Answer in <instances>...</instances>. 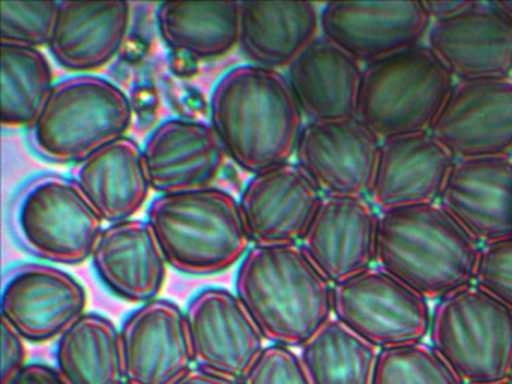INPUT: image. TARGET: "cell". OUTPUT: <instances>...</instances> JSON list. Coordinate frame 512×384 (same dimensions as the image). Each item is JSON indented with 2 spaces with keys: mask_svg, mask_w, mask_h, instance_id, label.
Masks as SVG:
<instances>
[{
  "mask_svg": "<svg viewBox=\"0 0 512 384\" xmlns=\"http://www.w3.org/2000/svg\"><path fill=\"white\" fill-rule=\"evenodd\" d=\"M211 125L227 156L259 174L290 162L304 129V114L284 74L262 66L229 69L211 93Z\"/></svg>",
  "mask_w": 512,
  "mask_h": 384,
  "instance_id": "6da1fadb",
  "label": "cell"
},
{
  "mask_svg": "<svg viewBox=\"0 0 512 384\" xmlns=\"http://www.w3.org/2000/svg\"><path fill=\"white\" fill-rule=\"evenodd\" d=\"M481 246L437 201L379 213L376 266L428 300L473 284Z\"/></svg>",
  "mask_w": 512,
  "mask_h": 384,
  "instance_id": "7a4b0ae2",
  "label": "cell"
},
{
  "mask_svg": "<svg viewBox=\"0 0 512 384\" xmlns=\"http://www.w3.org/2000/svg\"><path fill=\"white\" fill-rule=\"evenodd\" d=\"M235 293L266 341L301 348L332 315V284L299 245L253 246Z\"/></svg>",
  "mask_w": 512,
  "mask_h": 384,
  "instance_id": "3957f363",
  "label": "cell"
},
{
  "mask_svg": "<svg viewBox=\"0 0 512 384\" xmlns=\"http://www.w3.org/2000/svg\"><path fill=\"white\" fill-rule=\"evenodd\" d=\"M167 264L187 276H212L241 264L250 239L241 206L226 189L158 195L146 210Z\"/></svg>",
  "mask_w": 512,
  "mask_h": 384,
  "instance_id": "277c9868",
  "label": "cell"
},
{
  "mask_svg": "<svg viewBox=\"0 0 512 384\" xmlns=\"http://www.w3.org/2000/svg\"><path fill=\"white\" fill-rule=\"evenodd\" d=\"M133 105L127 93L98 75L58 81L29 129V143L44 161L80 164L101 147L127 137Z\"/></svg>",
  "mask_w": 512,
  "mask_h": 384,
  "instance_id": "5b68a950",
  "label": "cell"
},
{
  "mask_svg": "<svg viewBox=\"0 0 512 384\" xmlns=\"http://www.w3.org/2000/svg\"><path fill=\"white\" fill-rule=\"evenodd\" d=\"M455 83L422 42L362 66L355 117L380 140L430 131Z\"/></svg>",
  "mask_w": 512,
  "mask_h": 384,
  "instance_id": "8992f818",
  "label": "cell"
},
{
  "mask_svg": "<svg viewBox=\"0 0 512 384\" xmlns=\"http://www.w3.org/2000/svg\"><path fill=\"white\" fill-rule=\"evenodd\" d=\"M428 339L464 384L511 377L512 308L476 284L437 300Z\"/></svg>",
  "mask_w": 512,
  "mask_h": 384,
  "instance_id": "52a82bcc",
  "label": "cell"
},
{
  "mask_svg": "<svg viewBox=\"0 0 512 384\" xmlns=\"http://www.w3.org/2000/svg\"><path fill=\"white\" fill-rule=\"evenodd\" d=\"M73 177H35L14 201L13 227L26 251L49 264L80 266L94 254L104 230Z\"/></svg>",
  "mask_w": 512,
  "mask_h": 384,
  "instance_id": "ba28073f",
  "label": "cell"
},
{
  "mask_svg": "<svg viewBox=\"0 0 512 384\" xmlns=\"http://www.w3.org/2000/svg\"><path fill=\"white\" fill-rule=\"evenodd\" d=\"M430 302L379 266L332 285V315L368 344L383 348L428 338Z\"/></svg>",
  "mask_w": 512,
  "mask_h": 384,
  "instance_id": "9c48e42d",
  "label": "cell"
},
{
  "mask_svg": "<svg viewBox=\"0 0 512 384\" xmlns=\"http://www.w3.org/2000/svg\"><path fill=\"white\" fill-rule=\"evenodd\" d=\"M428 132L455 161L512 156V78L457 81Z\"/></svg>",
  "mask_w": 512,
  "mask_h": 384,
  "instance_id": "30bf717a",
  "label": "cell"
},
{
  "mask_svg": "<svg viewBox=\"0 0 512 384\" xmlns=\"http://www.w3.org/2000/svg\"><path fill=\"white\" fill-rule=\"evenodd\" d=\"M85 285L55 264L25 263L5 273L0 314L26 341L61 338L86 314Z\"/></svg>",
  "mask_w": 512,
  "mask_h": 384,
  "instance_id": "8fae6325",
  "label": "cell"
},
{
  "mask_svg": "<svg viewBox=\"0 0 512 384\" xmlns=\"http://www.w3.org/2000/svg\"><path fill=\"white\" fill-rule=\"evenodd\" d=\"M424 2H328L320 36L362 66L422 44L430 30Z\"/></svg>",
  "mask_w": 512,
  "mask_h": 384,
  "instance_id": "7c38bea8",
  "label": "cell"
},
{
  "mask_svg": "<svg viewBox=\"0 0 512 384\" xmlns=\"http://www.w3.org/2000/svg\"><path fill=\"white\" fill-rule=\"evenodd\" d=\"M425 44L457 81L512 78V18L497 2L433 21Z\"/></svg>",
  "mask_w": 512,
  "mask_h": 384,
  "instance_id": "4fadbf2b",
  "label": "cell"
},
{
  "mask_svg": "<svg viewBox=\"0 0 512 384\" xmlns=\"http://www.w3.org/2000/svg\"><path fill=\"white\" fill-rule=\"evenodd\" d=\"M199 368L241 381L265 345L254 318L235 291L206 287L185 308Z\"/></svg>",
  "mask_w": 512,
  "mask_h": 384,
  "instance_id": "5bb4252c",
  "label": "cell"
},
{
  "mask_svg": "<svg viewBox=\"0 0 512 384\" xmlns=\"http://www.w3.org/2000/svg\"><path fill=\"white\" fill-rule=\"evenodd\" d=\"M380 138L356 117L307 122L296 147V164L323 197H367Z\"/></svg>",
  "mask_w": 512,
  "mask_h": 384,
  "instance_id": "9a60e30c",
  "label": "cell"
},
{
  "mask_svg": "<svg viewBox=\"0 0 512 384\" xmlns=\"http://www.w3.org/2000/svg\"><path fill=\"white\" fill-rule=\"evenodd\" d=\"M119 330L125 384H173L196 366L185 309L173 300L137 306Z\"/></svg>",
  "mask_w": 512,
  "mask_h": 384,
  "instance_id": "2e32d148",
  "label": "cell"
},
{
  "mask_svg": "<svg viewBox=\"0 0 512 384\" xmlns=\"http://www.w3.org/2000/svg\"><path fill=\"white\" fill-rule=\"evenodd\" d=\"M323 198L293 162L254 174L239 198L248 239L253 246L299 245Z\"/></svg>",
  "mask_w": 512,
  "mask_h": 384,
  "instance_id": "e0dca14e",
  "label": "cell"
},
{
  "mask_svg": "<svg viewBox=\"0 0 512 384\" xmlns=\"http://www.w3.org/2000/svg\"><path fill=\"white\" fill-rule=\"evenodd\" d=\"M142 152L149 185L158 195L211 188L229 158L211 123L185 117L160 123Z\"/></svg>",
  "mask_w": 512,
  "mask_h": 384,
  "instance_id": "ac0fdd59",
  "label": "cell"
},
{
  "mask_svg": "<svg viewBox=\"0 0 512 384\" xmlns=\"http://www.w3.org/2000/svg\"><path fill=\"white\" fill-rule=\"evenodd\" d=\"M454 164L428 131L383 138L367 198L379 213L434 203Z\"/></svg>",
  "mask_w": 512,
  "mask_h": 384,
  "instance_id": "d6986e66",
  "label": "cell"
},
{
  "mask_svg": "<svg viewBox=\"0 0 512 384\" xmlns=\"http://www.w3.org/2000/svg\"><path fill=\"white\" fill-rule=\"evenodd\" d=\"M377 227L367 197H325L299 246L334 285L376 264Z\"/></svg>",
  "mask_w": 512,
  "mask_h": 384,
  "instance_id": "ffe728a7",
  "label": "cell"
},
{
  "mask_svg": "<svg viewBox=\"0 0 512 384\" xmlns=\"http://www.w3.org/2000/svg\"><path fill=\"white\" fill-rule=\"evenodd\" d=\"M437 203L481 245L512 236V156L455 161Z\"/></svg>",
  "mask_w": 512,
  "mask_h": 384,
  "instance_id": "44dd1931",
  "label": "cell"
},
{
  "mask_svg": "<svg viewBox=\"0 0 512 384\" xmlns=\"http://www.w3.org/2000/svg\"><path fill=\"white\" fill-rule=\"evenodd\" d=\"M133 5L118 2H59L49 51L65 71L95 75L118 57L130 35Z\"/></svg>",
  "mask_w": 512,
  "mask_h": 384,
  "instance_id": "7402d4cb",
  "label": "cell"
},
{
  "mask_svg": "<svg viewBox=\"0 0 512 384\" xmlns=\"http://www.w3.org/2000/svg\"><path fill=\"white\" fill-rule=\"evenodd\" d=\"M91 260L104 287L128 303L152 302L166 284V257L146 219L104 227Z\"/></svg>",
  "mask_w": 512,
  "mask_h": 384,
  "instance_id": "603a6c76",
  "label": "cell"
},
{
  "mask_svg": "<svg viewBox=\"0 0 512 384\" xmlns=\"http://www.w3.org/2000/svg\"><path fill=\"white\" fill-rule=\"evenodd\" d=\"M286 77L307 122L356 116L362 65L322 36L290 65Z\"/></svg>",
  "mask_w": 512,
  "mask_h": 384,
  "instance_id": "cb8c5ba5",
  "label": "cell"
},
{
  "mask_svg": "<svg viewBox=\"0 0 512 384\" xmlns=\"http://www.w3.org/2000/svg\"><path fill=\"white\" fill-rule=\"evenodd\" d=\"M73 179L107 224L130 221L151 195L142 146L124 137L92 153L74 168Z\"/></svg>",
  "mask_w": 512,
  "mask_h": 384,
  "instance_id": "d4e9b609",
  "label": "cell"
},
{
  "mask_svg": "<svg viewBox=\"0 0 512 384\" xmlns=\"http://www.w3.org/2000/svg\"><path fill=\"white\" fill-rule=\"evenodd\" d=\"M319 36L314 3L242 2L239 48L253 65L287 71Z\"/></svg>",
  "mask_w": 512,
  "mask_h": 384,
  "instance_id": "484cf974",
  "label": "cell"
},
{
  "mask_svg": "<svg viewBox=\"0 0 512 384\" xmlns=\"http://www.w3.org/2000/svg\"><path fill=\"white\" fill-rule=\"evenodd\" d=\"M242 2H164L158 35L170 50L200 60L227 56L239 47Z\"/></svg>",
  "mask_w": 512,
  "mask_h": 384,
  "instance_id": "4316f807",
  "label": "cell"
},
{
  "mask_svg": "<svg viewBox=\"0 0 512 384\" xmlns=\"http://www.w3.org/2000/svg\"><path fill=\"white\" fill-rule=\"evenodd\" d=\"M55 360L68 384H124L121 330L100 312H86L62 333Z\"/></svg>",
  "mask_w": 512,
  "mask_h": 384,
  "instance_id": "83f0119b",
  "label": "cell"
},
{
  "mask_svg": "<svg viewBox=\"0 0 512 384\" xmlns=\"http://www.w3.org/2000/svg\"><path fill=\"white\" fill-rule=\"evenodd\" d=\"M379 350L344 326L326 321L301 347L311 384H371Z\"/></svg>",
  "mask_w": 512,
  "mask_h": 384,
  "instance_id": "f1b7e54d",
  "label": "cell"
},
{
  "mask_svg": "<svg viewBox=\"0 0 512 384\" xmlns=\"http://www.w3.org/2000/svg\"><path fill=\"white\" fill-rule=\"evenodd\" d=\"M55 84L43 51L2 44V126L31 129Z\"/></svg>",
  "mask_w": 512,
  "mask_h": 384,
  "instance_id": "f546056e",
  "label": "cell"
},
{
  "mask_svg": "<svg viewBox=\"0 0 512 384\" xmlns=\"http://www.w3.org/2000/svg\"><path fill=\"white\" fill-rule=\"evenodd\" d=\"M371 384H464L430 344L379 350Z\"/></svg>",
  "mask_w": 512,
  "mask_h": 384,
  "instance_id": "4dcf8cb0",
  "label": "cell"
},
{
  "mask_svg": "<svg viewBox=\"0 0 512 384\" xmlns=\"http://www.w3.org/2000/svg\"><path fill=\"white\" fill-rule=\"evenodd\" d=\"M59 2H2V44L49 47L58 18Z\"/></svg>",
  "mask_w": 512,
  "mask_h": 384,
  "instance_id": "1f68e13d",
  "label": "cell"
},
{
  "mask_svg": "<svg viewBox=\"0 0 512 384\" xmlns=\"http://www.w3.org/2000/svg\"><path fill=\"white\" fill-rule=\"evenodd\" d=\"M473 284L512 308V236L481 246Z\"/></svg>",
  "mask_w": 512,
  "mask_h": 384,
  "instance_id": "d6a6232c",
  "label": "cell"
},
{
  "mask_svg": "<svg viewBox=\"0 0 512 384\" xmlns=\"http://www.w3.org/2000/svg\"><path fill=\"white\" fill-rule=\"evenodd\" d=\"M241 384H311L301 356L286 345L269 344Z\"/></svg>",
  "mask_w": 512,
  "mask_h": 384,
  "instance_id": "836d02e7",
  "label": "cell"
},
{
  "mask_svg": "<svg viewBox=\"0 0 512 384\" xmlns=\"http://www.w3.org/2000/svg\"><path fill=\"white\" fill-rule=\"evenodd\" d=\"M28 365L26 339L2 320V384H10Z\"/></svg>",
  "mask_w": 512,
  "mask_h": 384,
  "instance_id": "e575fe53",
  "label": "cell"
},
{
  "mask_svg": "<svg viewBox=\"0 0 512 384\" xmlns=\"http://www.w3.org/2000/svg\"><path fill=\"white\" fill-rule=\"evenodd\" d=\"M10 384H68L55 366L43 362L28 363Z\"/></svg>",
  "mask_w": 512,
  "mask_h": 384,
  "instance_id": "d590c367",
  "label": "cell"
},
{
  "mask_svg": "<svg viewBox=\"0 0 512 384\" xmlns=\"http://www.w3.org/2000/svg\"><path fill=\"white\" fill-rule=\"evenodd\" d=\"M173 384H241V381L194 366Z\"/></svg>",
  "mask_w": 512,
  "mask_h": 384,
  "instance_id": "8d00e7d4",
  "label": "cell"
},
{
  "mask_svg": "<svg viewBox=\"0 0 512 384\" xmlns=\"http://www.w3.org/2000/svg\"><path fill=\"white\" fill-rule=\"evenodd\" d=\"M425 9H427L428 17L431 23L433 21L445 20V18L452 17L458 12L464 11L470 2H424Z\"/></svg>",
  "mask_w": 512,
  "mask_h": 384,
  "instance_id": "74e56055",
  "label": "cell"
},
{
  "mask_svg": "<svg viewBox=\"0 0 512 384\" xmlns=\"http://www.w3.org/2000/svg\"><path fill=\"white\" fill-rule=\"evenodd\" d=\"M500 5V8L512 18V2H497Z\"/></svg>",
  "mask_w": 512,
  "mask_h": 384,
  "instance_id": "f35d334b",
  "label": "cell"
},
{
  "mask_svg": "<svg viewBox=\"0 0 512 384\" xmlns=\"http://www.w3.org/2000/svg\"><path fill=\"white\" fill-rule=\"evenodd\" d=\"M481 384H512V375L511 377L502 378V380L488 381V383Z\"/></svg>",
  "mask_w": 512,
  "mask_h": 384,
  "instance_id": "ab89813d",
  "label": "cell"
},
{
  "mask_svg": "<svg viewBox=\"0 0 512 384\" xmlns=\"http://www.w3.org/2000/svg\"><path fill=\"white\" fill-rule=\"evenodd\" d=\"M125 384V383H124Z\"/></svg>",
  "mask_w": 512,
  "mask_h": 384,
  "instance_id": "60d3db41",
  "label": "cell"
},
{
  "mask_svg": "<svg viewBox=\"0 0 512 384\" xmlns=\"http://www.w3.org/2000/svg\"><path fill=\"white\" fill-rule=\"evenodd\" d=\"M512 375V374H511Z\"/></svg>",
  "mask_w": 512,
  "mask_h": 384,
  "instance_id": "b9f144b4",
  "label": "cell"
}]
</instances>
